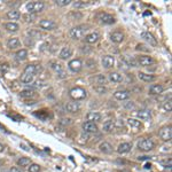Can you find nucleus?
<instances>
[{
  "instance_id": "obj_47",
  "label": "nucleus",
  "mask_w": 172,
  "mask_h": 172,
  "mask_svg": "<svg viewBox=\"0 0 172 172\" xmlns=\"http://www.w3.org/2000/svg\"><path fill=\"white\" fill-rule=\"evenodd\" d=\"M5 150V147H4V145H1V143H0V153H2V152H4Z\"/></svg>"
},
{
  "instance_id": "obj_15",
  "label": "nucleus",
  "mask_w": 172,
  "mask_h": 172,
  "mask_svg": "<svg viewBox=\"0 0 172 172\" xmlns=\"http://www.w3.org/2000/svg\"><path fill=\"white\" fill-rule=\"evenodd\" d=\"M66 109H67L68 112L76 114V112H78L80 110V105H79V102H76V101L68 102L67 106H66Z\"/></svg>"
},
{
  "instance_id": "obj_42",
  "label": "nucleus",
  "mask_w": 172,
  "mask_h": 172,
  "mask_svg": "<svg viewBox=\"0 0 172 172\" xmlns=\"http://www.w3.org/2000/svg\"><path fill=\"white\" fill-rule=\"evenodd\" d=\"M137 51H143V52H149V48H147L146 45H143V44H139L137 45Z\"/></svg>"
},
{
  "instance_id": "obj_31",
  "label": "nucleus",
  "mask_w": 172,
  "mask_h": 172,
  "mask_svg": "<svg viewBox=\"0 0 172 172\" xmlns=\"http://www.w3.org/2000/svg\"><path fill=\"white\" fill-rule=\"evenodd\" d=\"M34 95H36V93L32 90H23L20 92V97L23 99H32Z\"/></svg>"
},
{
  "instance_id": "obj_5",
  "label": "nucleus",
  "mask_w": 172,
  "mask_h": 172,
  "mask_svg": "<svg viewBox=\"0 0 172 172\" xmlns=\"http://www.w3.org/2000/svg\"><path fill=\"white\" fill-rule=\"evenodd\" d=\"M57 24H56L53 20H48V19H43L39 21V28L43 29L45 31H52L55 30Z\"/></svg>"
},
{
  "instance_id": "obj_35",
  "label": "nucleus",
  "mask_w": 172,
  "mask_h": 172,
  "mask_svg": "<svg viewBox=\"0 0 172 172\" xmlns=\"http://www.w3.org/2000/svg\"><path fill=\"white\" fill-rule=\"evenodd\" d=\"M23 19H24L25 22L30 23V22H34V20L36 19V15L34 14H30V13H26V14L23 15Z\"/></svg>"
},
{
  "instance_id": "obj_6",
  "label": "nucleus",
  "mask_w": 172,
  "mask_h": 172,
  "mask_svg": "<svg viewBox=\"0 0 172 172\" xmlns=\"http://www.w3.org/2000/svg\"><path fill=\"white\" fill-rule=\"evenodd\" d=\"M158 135L160 138L163 140V141H170L172 138V129L171 125H168V126H163L158 132Z\"/></svg>"
},
{
  "instance_id": "obj_17",
  "label": "nucleus",
  "mask_w": 172,
  "mask_h": 172,
  "mask_svg": "<svg viewBox=\"0 0 172 172\" xmlns=\"http://www.w3.org/2000/svg\"><path fill=\"white\" fill-rule=\"evenodd\" d=\"M7 47L9 49H17L21 47V41H20L19 38L16 37H13V38H9L7 40Z\"/></svg>"
},
{
  "instance_id": "obj_38",
  "label": "nucleus",
  "mask_w": 172,
  "mask_h": 172,
  "mask_svg": "<svg viewBox=\"0 0 172 172\" xmlns=\"http://www.w3.org/2000/svg\"><path fill=\"white\" fill-rule=\"evenodd\" d=\"M55 4L60 7H63V6H68V5L71 4V0H55Z\"/></svg>"
},
{
  "instance_id": "obj_4",
  "label": "nucleus",
  "mask_w": 172,
  "mask_h": 172,
  "mask_svg": "<svg viewBox=\"0 0 172 172\" xmlns=\"http://www.w3.org/2000/svg\"><path fill=\"white\" fill-rule=\"evenodd\" d=\"M138 148L142 152H150L155 148V143L152 139H142L138 142Z\"/></svg>"
},
{
  "instance_id": "obj_39",
  "label": "nucleus",
  "mask_w": 172,
  "mask_h": 172,
  "mask_svg": "<svg viewBox=\"0 0 172 172\" xmlns=\"http://www.w3.org/2000/svg\"><path fill=\"white\" fill-rule=\"evenodd\" d=\"M51 67H52V69H54V70H55L56 72H57V74H59V72H62V71H63V68H62V66H61L60 63H56V62H53Z\"/></svg>"
},
{
  "instance_id": "obj_16",
  "label": "nucleus",
  "mask_w": 172,
  "mask_h": 172,
  "mask_svg": "<svg viewBox=\"0 0 172 172\" xmlns=\"http://www.w3.org/2000/svg\"><path fill=\"white\" fill-rule=\"evenodd\" d=\"M132 149V143L130 142H122L120 146L117 147V153L123 155V154H127Z\"/></svg>"
},
{
  "instance_id": "obj_48",
  "label": "nucleus",
  "mask_w": 172,
  "mask_h": 172,
  "mask_svg": "<svg viewBox=\"0 0 172 172\" xmlns=\"http://www.w3.org/2000/svg\"><path fill=\"white\" fill-rule=\"evenodd\" d=\"M148 158H150V157H148V156H142V157H139V160H148Z\"/></svg>"
},
{
  "instance_id": "obj_37",
  "label": "nucleus",
  "mask_w": 172,
  "mask_h": 172,
  "mask_svg": "<svg viewBox=\"0 0 172 172\" xmlns=\"http://www.w3.org/2000/svg\"><path fill=\"white\" fill-rule=\"evenodd\" d=\"M40 165L39 164H36V163H31L30 166H29V172H39L40 171Z\"/></svg>"
},
{
  "instance_id": "obj_7",
  "label": "nucleus",
  "mask_w": 172,
  "mask_h": 172,
  "mask_svg": "<svg viewBox=\"0 0 172 172\" xmlns=\"http://www.w3.org/2000/svg\"><path fill=\"white\" fill-rule=\"evenodd\" d=\"M68 67L72 72H79L83 69V61L80 59H74L70 60L68 63Z\"/></svg>"
},
{
  "instance_id": "obj_14",
  "label": "nucleus",
  "mask_w": 172,
  "mask_h": 172,
  "mask_svg": "<svg viewBox=\"0 0 172 172\" xmlns=\"http://www.w3.org/2000/svg\"><path fill=\"white\" fill-rule=\"evenodd\" d=\"M141 38L145 41H147V43H148L150 46H154V47H155V46H157L156 38L154 37L152 34H149V32H142V34H141Z\"/></svg>"
},
{
  "instance_id": "obj_45",
  "label": "nucleus",
  "mask_w": 172,
  "mask_h": 172,
  "mask_svg": "<svg viewBox=\"0 0 172 172\" xmlns=\"http://www.w3.org/2000/svg\"><path fill=\"white\" fill-rule=\"evenodd\" d=\"M9 172H24L22 170V168H19V166H13V168L9 170Z\"/></svg>"
},
{
  "instance_id": "obj_2",
  "label": "nucleus",
  "mask_w": 172,
  "mask_h": 172,
  "mask_svg": "<svg viewBox=\"0 0 172 172\" xmlns=\"http://www.w3.org/2000/svg\"><path fill=\"white\" fill-rule=\"evenodd\" d=\"M25 7L28 13H30V14H37V13H40V11H44L45 4L43 1H31V2L26 4Z\"/></svg>"
},
{
  "instance_id": "obj_28",
  "label": "nucleus",
  "mask_w": 172,
  "mask_h": 172,
  "mask_svg": "<svg viewBox=\"0 0 172 172\" xmlns=\"http://www.w3.org/2000/svg\"><path fill=\"white\" fill-rule=\"evenodd\" d=\"M139 79H141L142 82H146V83H150L155 80V76L150 75V74H145V72H139L138 74Z\"/></svg>"
},
{
  "instance_id": "obj_19",
  "label": "nucleus",
  "mask_w": 172,
  "mask_h": 172,
  "mask_svg": "<svg viewBox=\"0 0 172 172\" xmlns=\"http://www.w3.org/2000/svg\"><path fill=\"white\" fill-rule=\"evenodd\" d=\"M137 116H138L140 120L148 122V120H152V112H150V110H148V109H141V110H139V111L137 112Z\"/></svg>"
},
{
  "instance_id": "obj_33",
  "label": "nucleus",
  "mask_w": 172,
  "mask_h": 172,
  "mask_svg": "<svg viewBox=\"0 0 172 172\" xmlns=\"http://www.w3.org/2000/svg\"><path fill=\"white\" fill-rule=\"evenodd\" d=\"M127 124H129V126L132 127V129H140V127H141L140 120H135V118H129V120H127Z\"/></svg>"
},
{
  "instance_id": "obj_25",
  "label": "nucleus",
  "mask_w": 172,
  "mask_h": 172,
  "mask_svg": "<svg viewBox=\"0 0 172 172\" xmlns=\"http://www.w3.org/2000/svg\"><path fill=\"white\" fill-rule=\"evenodd\" d=\"M34 74H30V72H25V71H23V74L21 75V78L20 80L24 84H30V83L34 82Z\"/></svg>"
},
{
  "instance_id": "obj_40",
  "label": "nucleus",
  "mask_w": 172,
  "mask_h": 172,
  "mask_svg": "<svg viewBox=\"0 0 172 172\" xmlns=\"http://www.w3.org/2000/svg\"><path fill=\"white\" fill-rule=\"evenodd\" d=\"M8 70H9V66L8 64L6 63L0 64V76H4Z\"/></svg>"
},
{
  "instance_id": "obj_32",
  "label": "nucleus",
  "mask_w": 172,
  "mask_h": 172,
  "mask_svg": "<svg viewBox=\"0 0 172 172\" xmlns=\"http://www.w3.org/2000/svg\"><path fill=\"white\" fill-rule=\"evenodd\" d=\"M15 56H16V59H17L19 61L26 60V57H28V51H26V49H24V48L19 49V51L16 52Z\"/></svg>"
},
{
  "instance_id": "obj_21",
  "label": "nucleus",
  "mask_w": 172,
  "mask_h": 172,
  "mask_svg": "<svg viewBox=\"0 0 172 172\" xmlns=\"http://www.w3.org/2000/svg\"><path fill=\"white\" fill-rule=\"evenodd\" d=\"M163 91H164L163 85H161V84H154V85L150 86L149 94H152V95H160V94L163 93Z\"/></svg>"
},
{
  "instance_id": "obj_12",
  "label": "nucleus",
  "mask_w": 172,
  "mask_h": 172,
  "mask_svg": "<svg viewBox=\"0 0 172 172\" xmlns=\"http://www.w3.org/2000/svg\"><path fill=\"white\" fill-rule=\"evenodd\" d=\"M102 67L106 68V69H110V68L114 67L115 64V57L112 55H105L102 57Z\"/></svg>"
},
{
  "instance_id": "obj_46",
  "label": "nucleus",
  "mask_w": 172,
  "mask_h": 172,
  "mask_svg": "<svg viewBox=\"0 0 172 172\" xmlns=\"http://www.w3.org/2000/svg\"><path fill=\"white\" fill-rule=\"evenodd\" d=\"M126 107L127 108H134V103H129V105H126Z\"/></svg>"
},
{
  "instance_id": "obj_10",
  "label": "nucleus",
  "mask_w": 172,
  "mask_h": 172,
  "mask_svg": "<svg viewBox=\"0 0 172 172\" xmlns=\"http://www.w3.org/2000/svg\"><path fill=\"white\" fill-rule=\"evenodd\" d=\"M138 64L141 67H149L154 63V59L149 55H140L138 57Z\"/></svg>"
},
{
  "instance_id": "obj_49",
  "label": "nucleus",
  "mask_w": 172,
  "mask_h": 172,
  "mask_svg": "<svg viewBox=\"0 0 172 172\" xmlns=\"http://www.w3.org/2000/svg\"><path fill=\"white\" fill-rule=\"evenodd\" d=\"M145 168H146V169H150V164H146V165H145Z\"/></svg>"
},
{
  "instance_id": "obj_8",
  "label": "nucleus",
  "mask_w": 172,
  "mask_h": 172,
  "mask_svg": "<svg viewBox=\"0 0 172 172\" xmlns=\"http://www.w3.org/2000/svg\"><path fill=\"white\" fill-rule=\"evenodd\" d=\"M97 19L100 21V23L102 24H114L115 23V17L111 15V14H108V13H100Z\"/></svg>"
},
{
  "instance_id": "obj_3",
  "label": "nucleus",
  "mask_w": 172,
  "mask_h": 172,
  "mask_svg": "<svg viewBox=\"0 0 172 172\" xmlns=\"http://www.w3.org/2000/svg\"><path fill=\"white\" fill-rule=\"evenodd\" d=\"M86 31H87V28L85 25H78L72 28L69 34H70V38H72L74 40H79L85 36Z\"/></svg>"
},
{
  "instance_id": "obj_43",
  "label": "nucleus",
  "mask_w": 172,
  "mask_h": 172,
  "mask_svg": "<svg viewBox=\"0 0 172 172\" xmlns=\"http://www.w3.org/2000/svg\"><path fill=\"white\" fill-rule=\"evenodd\" d=\"M74 6H75L76 8H83V7H85V6H87V4L84 2V1H76L75 4H74Z\"/></svg>"
},
{
  "instance_id": "obj_27",
  "label": "nucleus",
  "mask_w": 172,
  "mask_h": 172,
  "mask_svg": "<svg viewBox=\"0 0 172 172\" xmlns=\"http://www.w3.org/2000/svg\"><path fill=\"white\" fill-rule=\"evenodd\" d=\"M5 29L8 31V32H17L20 30V25L15 22H7L5 24Z\"/></svg>"
},
{
  "instance_id": "obj_30",
  "label": "nucleus",
  "mask_w": 172,
  "mask_h": 172,
  "mask_svg": "<svg viewBox=\"0 0 172 172\" xmlns=\"http://www.w3.org/2000/svg\"><path fill=\"white\" fill-rule=\"evenodd\" d=\"M31 164V158L29 157H20L17 160V165L21 166V168H25V166H29Z\"/></svg>"
},
{
  "instance_id": "obj_26",
  "label": "nucleus",
  "mask_w": 172,
  "mask_h": 172,
  "mask_svg": "<svg viewBox=\"0 0 172 172\" xmlns=\"http://www.w3.org/2000/svg\"><path fill=\"white\" fill-rule=\"evenodd\" d=\"M99 150L103 154H111L112 153V146L109 143V142H101L100 146H99Z\"/></svg>"
},
{
  "instance_id": "obj_29",
  "label": "nucleus",
  "mask_w": 172,
  "mask_h": 172,
  "mask_svg": "<svg viewBox=\"0 0 172 172\" xmlns=\"http://www.w3.org/2000/svg\"><path fill=\"white\" fill-rule=\"evenodd\" d=\"M8 20H11V22L13 21H15V20H19L21 17V13L19 11H15V9H13V11H7V14H6Z\"/></svg>"
},
{
  "instance_id": "obj_20",
  "label": "nucleus",
  "mask_w": 172,
  "mask_h": 172,
  "mask_svg": "<svg viewBox=\"0 0 172 172\" xmlns=\"http://www.w3.org/2000/svg\"><path fill=\"white\" fill-rule=\"evenodd\" d=\"M124 34L123 32H120V31H115V32H112L111 34H110V40L112 41V43H115V44H120V43H122V41L124 40Z\"/></svg>"
},
{
  "instance_id": "obj_41",
  "label": "nucleus",
  "mask_w": 172,
  "mask_h": 172,
  "mask_svg": "<svg viewBox=\"0 0 172 172\" xmlns=\"http://www.w3.org/2000/svg\"><path fill=\"white\" fill-rule=\"evenodd\" d=\"M163 108H164L165 111H171V109H172V101H171V99H169V100H166V101L164 102V105H163Z\"/></svg>"
},
{
  "instance_id": "obj_13",
  "label": "nucleus",
  "mask_w": 172,
  "mask_h": 172,
  "mask_svg": "<svg viewBox=\"0 0 172 172\" xmlns=\"http://www.w3.org/2000/svg\"><path fill=\"white\" fill-rule=\"evenodd\" d=\"M102 118L101 114L97 111H90L86 114V120H88V122H93V123L97 124V122H100Z\"/></svg>"
},
{
  "instance_id": "obj_36",
  "label": "nucleus",
  "mask_w": 172,
  "mask_h": 172,
  "mask_svg": "<svg viewBox=\"0 0 172 172\" xmlns=\"http://www.w3.org/2000/svg\"><path fill=\"white\" fill-rule=\"evenodd\" d=\"M94 91L97 92L99 94H106L107 92H108V90H107L106 86H100V85L95 86V87H94Z\"/></svg>"
},
{
  "instance_id": "obj_1",
  "label": "nucleus",
  "mask_w": 172,
  "mask_h": 172,
  "mask_svg": "<svg viewBox=\"0 0 172 172\" xmlns=\"http://www.w3.org/2000/svg\"><path fill=\"white\" fill-rule=\"evenodd\" d=\"M69 97L72 99V101H83L87 97V91L83 87H79V86H76V87H72L70 91H69Z\"/></svg>"
},
{
  "instance_id": "obj_22",
  "label": "nucleus",
  "mask_w": 172,
  "mask_h": 172,
  "mask_svg": "<svg viewBox=\"0 0 172 172\" xmlns=\"http://www.w3.org/2000/svg\"><path fill=\"white\" fill-rule=\"evenodd\" d=\"M100 39V34L97 32H91V34L85 36V41L87 44H95Z\"/></svg>"
},
{
  "instance_id": "obj_34",
  "label": "nucleus",
  "mask_w": 172,
  "mask_h": 172,
  "mask_svg": "<svg viewBox=\"0 0 172 172\" xmlns=\"http://www.w3.org/2000/svg\"><path fill=\"white\" fill-rule=\"evenodd\" d=\"M95 79H97V85H100V86H106V84L108 83V78H107L105 75H97Z\"/></svg>"
},
{
  "instance_id": "obj_24",
  "label": "nucleus",
  "mask_w": 172,
  "mask_h": 172,
  "mask_svg": "<svg viewBox=\"0 0 172 172\" xmlns=\"http://www.w3.org/2000/svg\"><path fill=\"white\" fill-rule=\"evenodd\" d=\"M108 80H110L111 83H120L123 80V76L122 74L117 72V71H114V72H110L108 75Z\"/></svg>"
},
{
  "instance_id": "obj_11",
  "label": "nucleus",
  "mask_w": 172,
  "mask_h": 172,
  "mask_svg": "<svg viewBox=\"0 0 172 172\" xmlns=\"http://www.w3.org/2000/svg\"><path fill=\"white\" fill-rule=\"evenodd\" d=\"M131 97V92L127 90H120V91H116L114 93V97L118 100V101H124V100H127L129 97Z\"/></svg>"
},
{
  "instance_id": "obj_9",
  "label": "nucleus",
  "mask_w": 172,
  "mask_h": 172,
  "mask_svg": "<svg viewBox=\"0 0 172 172\" xmlns=\"http://www.w3.org/2000/svg\"><path fill=\"white\" fill-rule=\"evenodd\" d=\"M82 127L86 133H97V132L99 131V127H97V124L93 123V122H88V120L84 122Z\"/></svg>"
},
{
  "instance_id": "obj_23",
  "label": "nucleus",
  "mask_w": 172,
  "mask_h": 172,
  "mask_svg": "<svg viewBox=\"0 0 172 172\" xmlns=\"http://www.w3.org/2000/svg\"><path fill=\"white\" fill-rule=\"evenodd\" d=\"M102 130H103V132H106V133L112 132L115 130V122L112 120H106L105 123H103V125H102Z\"/></svg>"
},
{
  "instance_id": "obj_44",
  "label": "nucleus",
  "mask_w": 172,
  "mask_h": 172,
  "mask_svg": "<svg viewBox=\"0 0 172 172\" xmlns=\"http://www.w3.org/2000/svg\"><path fill=\"white\" fill-rule=\"evenodd\" d=\"M60 123L62 125H69V124L72 123V120H70V118H63V120H60Z\"/></svg>"
},
{
  "instance_id": "obj_18",
  "label": "nucleus",
  "mask_w": 172,
  "mask_h": 172,
  "mask_svg": "<svg viewBox=\"0 0 172 172\" xmlns=\"http://www.w3.org/2000/svg\"><path fill=\"white\" fill-rule=\"evenodd\" d=\"M71 56H72V49L69 46L63 47V48L61 49L60 54H59V57H60L61 60H68V59H70Z\"/></svg>"
}]
</instances>
